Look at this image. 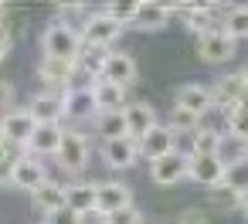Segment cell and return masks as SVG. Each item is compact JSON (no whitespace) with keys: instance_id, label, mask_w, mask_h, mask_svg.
<instances>
[{"instance_id":"obj_1","label":"cell","mask_w":248,"mask_h":224,"mask_svg":"<svg viewBox=\"0 0 248 224\" xmlns=\"http://www.w3.org/2000/svg\"><path fill=\"white\" fill-rule=\"evenodd\" d=\"M78 48H82V34L65 28V24H48V31L41 34V51L45 58H62V61H75L78 58Z\"/></svg>"},{"instance_id":"obj_2","label":"cell","mask_w":248,"mask_h":224,"mask_svg":"<svg viewBox=\"0 0 248 224\" xmlns=\"http://www.w3.org/2000/svg\"><path fill=\"white\" fill-rule=\"evenodd\" d=\"M123 31L126 28L119 21H112L106 11H92L89 21H85V28H82V41L85 45H95V48H112L123 38Z\"/></svg>"},{"instance_id":"obj_3","label":"cell","mask_w":248,"mask_h":224,"mask_svg":"<svg viewBox=\"0 0 248 224\" xmlns=\"http://www.w3.org/2000/svg\"><path fill=\"white\" fill-rule=\"evenodd\" d=\"M55 156H58V166H62V170H68V173H82V170L89 166V139H85V133H78V129H65V136H62Z\"/></svg>"},{"instance_id":"obj_4","label":"cell","mask_w":248,"mask_h":224,"mask_svg":"<svg viewBox=\"0 0 248 224\" xmlns=\"http://www.w3.org/2000/svg\"><path fill=\"white\" fill-rule=\"evenodd\" d=\"M99 78L109 82V85H119V89H133V82L140 78V65H136V58L126 55V51H109V58L102 61Z\"/></svg>"},{"instance_id":"obj_5","label":"cell","mask_w":248,"mask_h":224,"mask_svg":"<svg viewBox=\"0 0 248 224\" xmlns=\"http://www.w3.org/2000/svg\"><path fill=\"white\" fill-rule=\"evenodd\" d=\"M34 126L38 122L28 109H11V112L0 116V136L7 143H14V146H21V149H28V143L34 136Z\"/></svg>"},{"instance_id":"obj_6","label":"cell","mask_w":248,"mask_h":224,"mask_svg":"<svg viewBox=\"0 0 248 224\" xmlns=\"http://www.w3.org/2000/svg\"><path fill=\"white\" fill-rule=\"evenodd\" d=\"M238 51V41H231L224 31H207L197 38V58L207 61V65H221V61H231Z\"/></svg>"},{"instance_id":"obj_7","label":"cell","mask_w":248,"mask_h":224,"mask_svg":"<svg viewBox=\"0 0 248 224\" xmlns=\"http://www.w3.org/2000/svg\"><path fill=\"white\" fill-rule=\"evenodd\" d=\"M187 177L190 180H197L201 187H221V180H224V163H221V156L217 153H211V156H204V153H190L187 156Z\"/></svg>"},{"instance_id":"obj_8","label":"cell","mask_w":248,"mask_h":224,"mask_svg":"<svg viewBox=\"0 0 248 224\" xmlns=\"http://www.w3.org/2000/svg\"><path fill=\"white\" fill-rule=\"evenodd\" d=\"M211 99H214V109H224V112H231L238 102H245L248 92H245V78H241V72L221 75V78L211 85Z\"/></svg>"},{"instance_id":"obj_9","label":"cell","mask_w":248,"mask_h":224,"mask_svg":"<svg viewBox=\"0 0 248 224\" xmlns=\"http://www.w3.org/2000/svg\"><path fill=\"white\" fill-rule=\"evenodd\" d=\"M173 109H184L190 116H207L214 109V99H211V85H197V82H187L177 89V99H173Z\"/></svg>"},{"instance_id":"obj_10","label":"cell","mask_w":248,"mask_h":224,"mask_svg":"<svg viewBox=\"0 0 248 224\" xmlns=\"http://www.w3.org/2000/svg\"><path fill=\"white\" fill-rule=\"evenodd\" d=\"M123 119H126V136L140 146V139L156 126V109H153L150 102H126Z\"/></svg>"},{"instance_id":"obj_11","label":"cell","mask_w":248,"mask_h":224,"mask_svg":"<svg viewBox=\"0 0 248 224\" xmlns=\"http://www.w3.org/2000/svg\"><path fill=\"white\" fill-rule=\"evenodd\" d=\"M150 177H153V183H160V187H173V183H180V180L187 177V153L173 149V153L153 160V163H150Z\"/></svg>"},{"instance_id":"obj_12","label":"cell","mask_w":248,"mask_h":224,"mask_svg":"<svg viewBox=\"0 0 248 224\" xmlns=\"http://www.w3.org/2000/svg\"><path fill=\"white\" fill-rule=\"evenodd\" d=\"M28 112L34 116V122H62V119H65V92H48V89H41L38 95H31Z\"/></svg>"},{"instance_id":"obj_13","label":"cell","mask_w":248,"mask_h":224,"mask_svg":"<svg viewBox=\"0 0 248 224\" xmlns=\"http://www.w3.org/2000/svg\"><path fill=\"white\" fill-rule=\"evenodd\" d=\"M45 180H48V170H45V163H41L38 156L24 153V156L14 163V177H11V183H14L17 190H24V194H34V190H38Z\"/></svg>"},{"instance_id":"obj_14","label":"cell","mask_w":248,"mask_h":224,"mask_svg":"<svg viewBox=\"0 0 248 224\" xmlns=\"http://www.w3.org/2000/svg\"><path fill=\"white\" fill-rule=\"evenodd\" d=\"M133 204V190L119 180H106V183H95V210L99 214H116L123 207Z\"/></svg>"},{"instance_id":"obj_15","label":"cell","mask_w":248,"mask_h":224,"mask_svg":"<svg viewBox=\"0 0 248 224\" xmlns=\"http://www.w3.org/2000/svg\"><path fill=\"white\" fill-rule=\"evenodd\" d=\"M72 72H75V61H62V58H41L38 65V78L48 92H68Z\"/></svg>"},{"instance_id":"obj_16","label":"cell","mask_w":248,"mask_h":224,"mask_svg":"<svg viewBox=\"0 0 248 224\" xmlns=\"http://www.w3.org/2000/svg\"><path fill=\"white\" fill-rule=\"evenodd\" d=\"M62 136H65V126H62V122H38V126H34V136H31V143H28L24 153H31V156H38V160H41V156H55Z\"/></svg>"},{"instance_id":"obj_17","label":"cell","mask_w":248,"mask_h":224,"mask_svg":"<svg viewBox=\"0 0 248 224\" xmlns=\"http://www.w3.org/2000/svg\"><path fill=\"white\" fill-rule=\"evenodd\" d=\"M177 149V136L170 133V126L167 122H156L143 139H140V153L153 163V160H160V156H167V153H173Z\"/></svg>"},{"instance_id":"obj_18","label":"cell","mask_w":248,"mask_h":224,"mask_svg":"<svg viewBox=\"0 0 248 224\" xmlns=\"http://www.w3.org/2000/svg\"><path fill=\"white\" fill-rule=\"evenodd\" d=\"M136 156H140V146H136L129 136L102 143V160H106L109 170H129V166L136 163Z\"/></svg>"},{"instance_id":"obj_19","label":"cell","mask_w":248,"mask_h":224,"mask_svg":"<svg viewBox=\"0 0 248 224\" xmlns=\"http://www.w3.org/2000/svg\"><path fill=\"white\" fill-rule=\"evenodd\" d=\"M95 116H99V109H95L92 89H72V92H65V119L85 122V119H95Z\"/></svg>"},{"instance_id":"obj_20","label":"cell","mask_w":248,"mask_h":224,"mask_svg":"<svg viewBox=\"0 0 248 224\" xmlns=\"http://www.w3.org/2000/svg\"><path fill=\"white\" fill-rule=\"evenodd\" d=\"M170 17H173V11L167 7V4H140L136 7V17H133V28L136 31H163L167 24H170Z\"/></svg>"},{"instance_id":"obj_21","label":"cell","mask_w":248,"mask_h":224,"mask_svg":"<svg viewBox=\"0 0 248 224\" xmlns=\"http://www.w3.org/2000/svg\"><path fill=\"white\" fill-rule=\"evenodd\" d=\"M180 17H184V24L201 38V34H207V31H221V17H224V14H217L214 7L197 4V7H184Z\"/></svg>"},{"instance_id":"obj_22","label":"cell","mask_w":248,"mask_h":224,"mask_svg":"<svg viewBox=\"0 0 248 224\" xmlns=\"http://www.w3.org/2000/svg\"><path fill=\"white\" fill-rule=\"evenodd\" d=\"M92 99H95V109H99V112H123V109H126V89L109 85V82H102V78H95Z\"/></svg>"},{"instance_id":"obj_23","label":"cell","mask_w":248,"mask_h":224,"mask_svg":"<svg viewBox=\"0 0 248 224\" xmlns=\"http://www.w3.org/2000/svg\"><path fill=\"white\" fill-rule=\"evenodd\" d=\"M65 183H58V180H45L34 194H31V200H34V207L41 210V214H51V210H58V207H65Z\"/></svg>"},{"instance_id":"obj_24","label":"cell","mask_w":248,"mask_h":224,"mask_svg":"<svg viewBox=\"0 0 248 224\" xmlns=\"http://www.w3.org/2000/svg\"><path fill=\"white\" fill-rule=\"evenodd\" d=\"M65 207L75 210L78 217L89 214V210H95V183H72L65 190Z\"/></svg>"},{"instance_id":"obj_25","label":"cell","mask_w":248,"mask_h":224,"mask_svg":"<svg viewBox=\"0 0 248 224\" xmlns=\"http://www.w3.org/2000/svg\"><path fill=\"white\" fill-rule=\"evenodd\" d=\"M221 187H224L228 194H234V197L248 194V156H241V160H234V163L224 166V180H221Z\"/></svg>"},{"instance_id":"obj_26","label":"cell","mask_w":248,"mask_h":224,"mask_svg":"<svg viewBox=\"0 0 248 224\" xmlns=\"http://www.w3.org/2000/svg\"><path fill=\"white\" fill-rule=\"evenodd\" d=\"M221 31H224L231 41H245V38H248V4H245V7H231V11H224V17H221Z\"/></svg>"},{"instance_id":"obj_27","label":"cell","mask_w":248,"mask_h":224,"mask_svg":"<svg viewBox=\"0 0 248 224\" xmlns=\"http://www.w3.org/2000/svg\"><path fill=\"white\" fill-rule=\"evenodd\" d=\"M95 133H99L102 143L123 139V136H126V119H123V112H99V116H95Z\"/></svg>"},{"instance_id":"obj_28","label":"cell","mask_w":248,"mask_h":224,"mask_svg":"<svg viewBox=\"0 0 248 224\" xmlns=\"http://www.w3.org/2000/svg\"><path fill=\"white\" fill-rule=\"evenodd\" d=\"M228 136H234L238 143L248 146V99L238 102V105L228 112Z\"/></svg>"},{"instance_id":"obj_29","label":"cell","mask_w":248,"mask_h":224,"mask_svg":"<svg viewBox=\"0 0 248 224\" xmlns=\"http://www.w3.org/2000/svg\"><path fill=\"white\" fill-rule=\"evenodd\" d=\"M221 139L224 136H217V133H211V129H197L194 136H190V146H187V156L190 153H204V156H211V153H217L221 149Z\"/></svg>"},{"instance_id":"obj_30","label":"cell","mask_w":248,"mask_h":224,"mask_svg":"<svg viewBox=\"0 0 248 224\" xmlns=\"http://www.w3.org/2000/svg\"><path fill=\"white\" fill-rule=\"evenodd\" d=\"M167 126H170V133H173V136H194V133L201 129V119H197V116H190V112H184V109H173Z\"/></svg>"},{"instance_id":"obj_31","label":"cell","mask_w":248,"mask_h":224,"mask_svg":"<svg viewBox=\"0 0 248 224\" xmlns=\"http://www.w3.org/2000/svg\"><path fill=\"white\" fill-rule=\"evenodd\" d=\"M106 224H143V210L136 204H129V207H123L116 214H106Z\"/></svg>"},{"instance_id":"obj_32","label":"cell","mask_w":248,"mask_h":224,"mask_svg":"<svg viewBox=\"0 0 248 224\" xmlns=\"http://www.w3.org/2000/svg\"><path fill=\"white\" fill-rule=\"evenodd\" d=\"M136 7H140V4H109V7H106V14L126 28V24H133V17H136Z\"/></svg>"},{"instance_id":"obj_33","label":"cell","mask_w":248,"mask_h":224,"mask_svg":"<svg viewBox=\"0 0 248 224\" xmlns=\"http://www.w3.org/2000/svg\"><path fill=\"white\" fill-rule=\"evenodd\" d=\"M11 109H17V92H14V85H11V82L0 78V116L11 112Z\"/></svg>"},{"instance_id":"obj_34","label":"cell","mask_w":248,"mask_h":224,"mask_svg":"<svg viewBox=\"0 0 248 224\" xmlns=\"http://www.w3.org/2000/svg\"><path fill=\"white\" fill-rule=\"evenodd\" d=\"M45 224H82V217L75 210H68V207H58V210L45 214Z\"/></svg>"},{"instance_id":"obj_35","label":"cell","mask_w":248,"mask_h":224,"mask_svg":"<svg viewBox=\"0 0 248 224\" xmlns=\"http://www.w3.org/2000/svg\"><path fill=\"white\" fill-rule=\"evenodd\" d=\"M11 45H14V38H11V31H7V11L0 7V61L11 55Z\"/></svg>"},{"instance_id":"obj_36","label":"cell","mask_w":248,"mask_h":224,"mask_svg":"<svg viewBox=\"0 0 248 224\" xmlns=\"http://www.w3.org/2000/svg\"><path fill=\"white\" fill-rule=\"evenodd\" d=\"M177 224H207V214L204 210H197V207H190V210H184L180 214V221Z\"/></svg>"},{"instance_id":"obj_37","label":"cell","mask_w":248,"mask_h":224,"mask_svg":"<svg viewBox=\"0 0 248 224\" xmlns=\"http://www.w3.org/2000/svg\"><path fill=\"white\" fill-rule=\"evenodd\" d=\"M14 163H17V160L0 156V187H7V183H11V177H14Z\"/></svg>"},{"instance_id":"obj_38","label":"cell","mask_w":248,"mask_h":224,"mask_svg":"<svg viewBox=\"0 0 248 224\" xmlns=\"http://www.w3.org/2000/svg\"><path fill=\"white\" fill-rule=\"evenodd\" d=\"M0 156H7V160H21V156H24V149H21V146H14V143H7L4 136H0Z\"/></svg>"},{"instance_id":"obj_39","label":"cell","mask_w":248,"mask_h":224,"mask_svg":"<svg viewBox=\"0 0 248 224\" xmlns=\"http://www.w3.org/2000/svg\"><path fill=\"white\" fill-rule=\"evenodd\" d=\"M82 224H106V214H99V210H89V214H82Z\"/></svg>"},{"instance_id":"obj_40","label":"cell","mask_w":248,"mask_h":224,"mask_svg":"<svg viewBox=\"0 0 248 224\" xmlns=\"http://www.w3.org/2000/svg\"><path fill=\"white\" fill-rule=\"evenodd\" d=\"M238 210L248 217V194H241V197H238Z\"/></svg>"},{"instance_id":"obj_41","label":"cell","mask_w":248,"mask_h":224,"mask_svg":"<svg viewBox=\"0 0 248 224\" xmlns=\"http://www.w3.org/2000/svg\"><path fill=\"white\" fill-rule=\"evenodd\" d=\"M241 78H245V92H248V68H241Z\"/></svg>"}]
</instances>
